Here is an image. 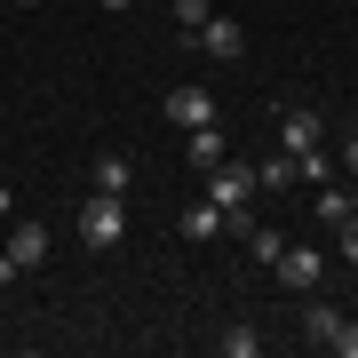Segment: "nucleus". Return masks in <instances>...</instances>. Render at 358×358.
I'll return each mask as SVG.
<instances>
[{"instance_id":"obj_12","label":"nucleus","mask_w":358,"mask_h":358,"mask_svg":"<svg viewBox=\"0 0 358 358\" xmlns=\"http://www.w3.org/2000/svg\"><path fill=\"white\" fill-rule=\"evenodd\" d=\"M247 255H255L263 271H279V255H287V239H279V231H263V223H247Z\"/></svg>"},{"instance_id":"obj_22","label":"nucleus","mask_w":358,"mask_h":358,"mask_svg":"<svg viewBox=\"0 0 358 358\" xmlns=\"http://www.w3.org/2000/svg\"><path fill=\"white\" fill-rule=\"evenodd\" d=\"M350 215H358V183H350Z\"/></svg>"},{"instance_id":"obj_20","label":"nucleus","mask_w":358,"mask_h":358,"mask_svg":"<svg viewBox=\"0 0 358 358\" xmlns=\"http://www.w3.org/2000/svg\"><path fill=\"white\" fill-rule=\"evenodd\" d=\"M343 167H350V176H358V136H343Z\"/></svg>"},{"instance_id":"obj_19","label":"nucleus","mask_w":358,"mask_h":358,"mask_svg":"<svg viewBox=\"0 0 358 358\" xmlns=\"http://www.w3.org/2000/svg\"><path fill=\"white\" fill-rule=\"evenodd\" d=\"M16 279H24V271H16V255L0 247V287H16Z\"/></svg>"},{"instance_id":"obj_23","label":"nucleus","mask_w":358,"mask_h":358,"mask_svg":"<svg viewBox=\"0 0 358 358\" xmlns=\"http://www.w3.org/2000/svg\"><path fill=\"white\" fill-rule=\"evenodd\" d=\"M103 8H128V0H103Z\"/></svg>"},{"instance_id":"obj_24","label":"nucleus","mask_w":358,"mask_h":358,"mask_svg":"<svg viewBox=\"0 0 358 358\" xmlns=\"http://www.w3.org/2000/svg\"><path fill=\"white\" fill-rule=\"evenodd\" d=\"M8 8H32V0H8Z\"/></svg>"},{"instance_id":"obj_2","label":"nucleus","mask_w":358,"mask_h":358,"mask_svg":"<svg viewBox=\"0 0 358 358\" xmlns=\"http://www.w3.org/2000/svg\"><path fill=\"white\" fill-rule=\"evenodd\" d=\"M0 247L16 255V271H40V263H48V247H56V231H48V223H32V215H16Z\"/></svg>"},{"instance_id":"obj_5","label":"nucleus","mask_w":358,"mask_h":358,"mask_svg":"<svg viewBox=\"0 0 358 358\" xmlns=\"http://www.w3.org/2000/svg\"><path fill=\"white\" fill-rule=\"evenodd\" d=\"M167 120H176V128H207V120H215V96L192 80V88H176V96H167Z\"/></svg>"},{"instance_id":"obj_21","label":"nucleus","mask_w":358,"mask_h":358,"mask_svg":"<svg viewBox=\"0 0 358 358\" xmlns=\"http://www.w3.org/2000/svg\"><path fill=\"white\" fill-rule=\"evenodd\" d=\"M8 207H16V199H8V183H0V223H8Z\"/></svg>"},{"instance_id":"obj_8","label":"nucleus","mask_w":358,"mask_h":358,"mask_svg":"<svg viewBox=\"0 0 358 358\" xmlns=\"http://www.w3.org/2000/svg\"><path fill=\"white\" fill-rule=\"evenodd\" d=\"M183 239H192V247H207V239H223V207H215V199L183 207Z\"/></svg>"},{"instance_id":"obj_7","label":"nucleus","mask_w":358,"mask_h":358,"mask_svg":"<svg viewBox=\"0 0 358 358\" xmlns=\"http://www.w3.org/2000/svg\"><path fill=\"white\" fill-rule=\"evenodd\" d=\"M279 143H287V152H319V112L287 103V112H279Z\"/></svg>"},{"instance_id":"obj_4","label":"nucleus","mask_w":358,"mask_h":358,"mask_svg":"<svg viewBox=\"0 0 358 358\" xmlns=\"http://www.w3.org/2000/svg\"><path fill=\"white\" fill-rule=\"evenodd\" d=\"M183 152H192V176H207L215 159H231V136H223V120H207V128H183Z\"/></svg>"},{"instance_id":"obj_13","label":"nucleus","mask_w":358,"mask_h":358,"mask_svg":"<svg viewBox=\"0 0 358 358\" xmlns=\"http://www.w3.org/2000/svg\"><path fill=\"white\" fill-rule=\"evenodd\" d=\"M294 183H310V192H319V183H334V159H327V143H319V152H294Z\"/></svg>"},{"instance_id":"obj_16","label":"nucleus","mask_w":358,"mask_h":358,"mask_svg":"<svg viewBox=\"0 0 358 358\" xmlns=\"http://www.w3.org/2000/svg\"><path fill=\"white\" fill-rule=\"evenodd\" d=\"M207 16H215V0H176V32H183V40H192Z\"/></svg>"},{"instance_id":"obj_18","label":"nucleus","mask_w":358,"mask_h":358,"mask_svg":"<svg viewBox=\"0 0 358 358\" xmlns=\"http://www.w3.org/2000/svg\"><path fill=\"white\" fill-rule=\"evenodd\" d=\"M327 350H343V358H358V319H343V327H334V343Z\"/></svg>"},{"instance_id":"obj_10","label":"nucleus","mask_w":358,"mask_h":358,"mask_svg":"<svg viewBox=\"0 0 358 358\" xmlns=\"http://www.w3.org/2000/svg\"><path fill=\"white\" fill-rule=\"evenodd\" d=\"M255 183H263V192H287V183H294V152H287V143L255 159Z\"/></svg>"},{"instance_id":"obj_17","label":"nucleus","mask_w":358,"mask_h":358,"mask_svg":"<svg viewBox=\"0 0 358 358\" xmlns=\"http://www.w3.org/2000/svg\"><path fill=\"white\" fill-rule=\"evenodd\" d=\"M334 247H343V263H358V215H350V223H334Z\"/></svg>"},{"instance_id":"obj_3","label":"nucleus","mask_w":358,"mask_h":358,"mask_svg":"<svg viewBox=\"0 0 358 358\" xmlns=\"http://www.w3.org/2000/svg\"><path fill=\"white\" fill-rule=\"evenodd\" d=\"M192 48H199V56H215V64H239V56H247V32L231 24V16H207V24L192 32Z\"/></svg>"},{"instance_id":"obj_1","label":"nucleus","mask_w":358,"mask_h":358,"mask_svg":"<svg viewBox=\"0 0 358 358\" xmlns=\"http://www.w3.org/2000/svg\"><path fill=\"white\" fill-rule=\"evenodd\" d=\"M80 247H96V255H103V247H120V239H128V199H120V192H96V199H80Z\"/></svg>"},{"instance_id":"obj_11","label":"nucleus","mask_w":358,"mask_h":358,"mask_svg":"<svg viewBox=\"0 0 358 358\" xmlns=\"http://www.w3.org/2000/svg\"><path fill=\"white\" fill-rule=\"evenodd\" d=\"M334 327H343V310H334V303H310V310H303V334H310V350H327V343H334Z\"/></svg>"},{"instance_id":"obj_15","label":"nucleus","mask_w":358,"mask_h":358,"mask_svg":"<svg viewBox=\"0 0 358 358\" xmlns=\"http://www.w3.org/2000/svg\"><path fill=\"white\" fill-rule=\"evenodd\" d=\"M319 223L334 231V223H350V192H334V183H319Z\"/></svg>"},{"instance_id":"obj_9","label":"nucleus","mask_w":358,"mask_h":358,"mask_svg":"<svg viewBox=\"0 0 358 358\" xmlns=\"http://www.w3.org/2000/svg\"><path fill=\"white\" fill-rule=\"evenodd\" d=\"M128 183H136V159L128 152H103L96 159V192H120V199H128Z\"/></svg>"},{"instance_id":"obj_6","label":"nucleus","mask_w":358,"mask_h":358,"mask_svg":"<svg viewBox=\"0 0 358 358\" xmlns=\"http://www.w3.org/2000/svg\"><path fill=\"white\" fill-rule=\"evenodd\" d=\"M319 247H287V255H279V287H294V294H310V287H319Z\"/></svg>"},{"instance_id":"obj_14","label":"nucleus","mask_w":358,"mask_h":358,"mask_svg":"<svg viewBox=\"0 0 358 358\" xmlns=\"http://www.w3.org/2000/svg\"><path fill=\"white\" fill-rule=\"evenodd\" d=\"M215 350H223V358H263V334H255V327H231Z\"/></svg>"}]
</instances>
